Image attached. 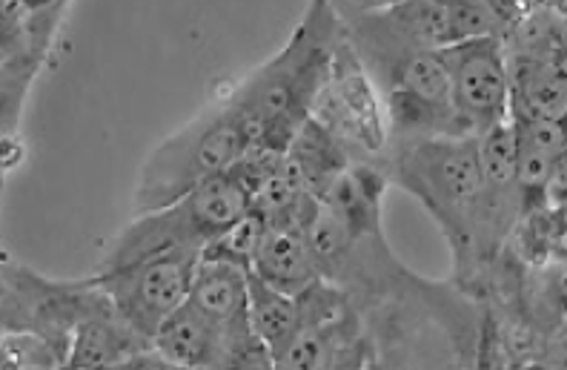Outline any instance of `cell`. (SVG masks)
I'll use <instances>...</instances> for the list:
<instances>
[{
	"mask_svg": "<svg viewBox=\"0 0 567 370\" xmlns=\"http://www.w3.org/2000/svg\"><path fill=\"white\" fill-rule=\"evenodd\" d=\"M384 175L422 204L447 238L456 276H471L473 222L482 193L478 135H436L388 144Z\"/></svg>",
	"mask_w": 567,
	"mask_h": 370,
	"instance_id": "7a4b0ae2",
	"label": "cell"
},
{
	"mask_svg": "<svg viewBox=\"0 0 567 370\" xmlns=\"http://www.w3.org/2000/svg\"><path fill=\"white\" fill-rule=\"evenodd\" d=\"M511 110L527 112L536 119L565 121V61L561 55L554 58L547 43H533L511 61Z\"/></svg>",
	"mask_w": 567,
	"mask_h": 370,
	"instance_id": "8fae6325",
	"label": "cell"
},
{
	"mask_svg": "<svg viewBox=\"0 0 567 370\" xmlns=\"http://www.w3.org/2000/svg\"><path fill=\"white\" fill-rule=\"evenodd\" d=\"M153 350L166 368H224V339L187 301L153 336Z\"/></svg>",
	"mask_w": 567,
	"mask_h": 370,
	"instance_id": "7c38bea8",
	"label": "cell"
},
{
	"mask_svg": "<svg viewBox=\"0 0 567 370\" xmlns=\"http://www.w3.org/2000/svg\"><path fill=\"white\" fill-rule=\"evenodd\" d=\"M453 110L471 135L498 124L511 112V55L502 35H482L442 47Z\"/></svg>",
	"mask_w": 567,
	"mask_h": 370,
	"instance_id": "ba28073f",
	"label": "cell"
},
{
	"mask_svg": "<svg viewBox=\"0 0 567 370\" xmlns=\"http://www.w3.org/2000/svg\"><path fill=\"white\" fill-rule=\"evenodd\" d=\"M187 305L224 339V368H272L270 350L249 328V270L236 261L204 256L189 285Z\"/></svg>",
	"mask_w": 567,
	"mask_h": 370,
	"instance_id": "8992f818",
	"label": "cell"
},
{
	"mask_svg": "<svg viewBox=\"0 0 567 370\" xmlns=\"http://www.w3.org/2000/svg\"><path fill=\"white\" fill-rule=\"evenodd\" d=\"M388 175L375 164H355L350 161L324 189L319 202L332 216L344 224L347 230L359 238H379L381 230V204L388 189Z\"/></svg>",
	"mask_w": 567,
	"mask_h": 370,
	"instance_id": "30bf717a",
	"label": "cell"
},
{
	"mask_svg": "<svg viewBox=\"0 0 567 370\" xmlns=\"http://www.w3.org/2000/svg\"><path fill=\"white\" fill-rule=\"evenodd\" d=\"M198 259L202 250L193 247L150 253L121 267L97 270L90 281L106 296L121 321L153 342L161 325L187 301Z\"/></svg>",
	"mask_w": 567,
	"mask_h": 370,
	"instance_id": "5b68a950",
	"label": "cell"
},
{
	"mask_svg": "<svg viewBox=\"0 0 567 370\" xmlns=\"http://www.w3.org/2000/svg\"><path fill=\"white\" fill-rule=\"evenodd\" d=\"M252 210V193L241 167L215 175L158 210L135 213L97 270L121 267L150 253L193 247L202 250Z\"/></svg>",
	"mask_w": 567,
	"mask_h": 370,
	"instance_id": "277c9868",
	"label": "cell"
},
{
	"mask_svg": "<svg viewBox=\"0 0 567 370\" xmlns=\"http://www.w3.org/2000/svg\"><path fill=\"white\" fill-rule=\"evenodd\" d=\"M312 204H316V198L301 204L298 210L264 218V233L258 238L252 261H249V273L256 279L267 281V285L284 290V294L298 296L312 281L321 279L305 236V222L310 216Z\"/></svg>",
	"mask_w": 567,
	"mask_h": 370,
	"instance_id": "9c48e42d",
	"label": "cell"
},
{
	"mask_svg": "<svg viewBox=\"0 0 567 370\" xmlns=\"http://www.w3.org/2000/svg\"><path fill=\"white\" fill-rule=\"evenodd\" d=\"M310 115H316L336 138H341L347 150L359 147L361 153H384L388 147V115L381 110L373 81L347 35L341 38L339 50L332 55L330 72Z\"/></svg>",
	"mask_w": 567,
	"mask_h": 370,
	"instance_id": "52a82bcc",
	"label": "cell"
},
{
	"mask_svg": "<svg viewBox=\"0 0 567 370\" xmlns=\"http://www.w3.org/2000/svg\"><path fill=\"white\" fill-rule=\"evenodd\" d=\"M298 325H301L298 296L276 290L249 273V328L258 336V342L270 350L272 368H276L278 353L296 336Z\"/></svg>",
	"mask_w": 567,
	"mask_h": 370,
	"instance_id": "4fadbf2b",
	"label": "cell"
},
{
	"mask_svg": "<svg viewBox=\"0 0 567 370\" xmlns=\"http://www.w3.org/2000/svg\"><path fill=\"white\" fill-rule=\"evenodd\" d=\"M379 3H381V0H379Z\"/></svg>",
	"mask_w": 567,
	"mask_h": 370,
	"instance_id": "5bb4252c",
	"label": "cell"
},
{
	"mask_svg": "<svg viewBox=\"0 0 567 370\" xmlns=\"http://www.w3.org/2000/svg\"><path fill=\"white\" fill-rule=\"evenodd\" d=\"M344 35L332 0H310L305 18L281 52L229 92V104L256 130L252 150L287 153L292 135L319 99L332 55Z\"/></svg>",
	"mask_w": 567,
	"mask_h": 370,
	"instance_id": "6da1fadb",
	"label": "cell"
},
{
	"mask_svg": "<svg viewBox=\"0 0 567 370\" xmlns=\"http://www.w3.org/2000/svg\"><path fill=\"white\" fill-rule=\"evenodd\" d=\"M256 147V130L227 99L189 121L146 158L135 189V213L158 210L198 184L227 173Z\"/></svg>",
	"mask_w": 567,
	"mask_h": 370,
	"instance_id": "3957f363",
	"label": "cell"
}]
</instances>
